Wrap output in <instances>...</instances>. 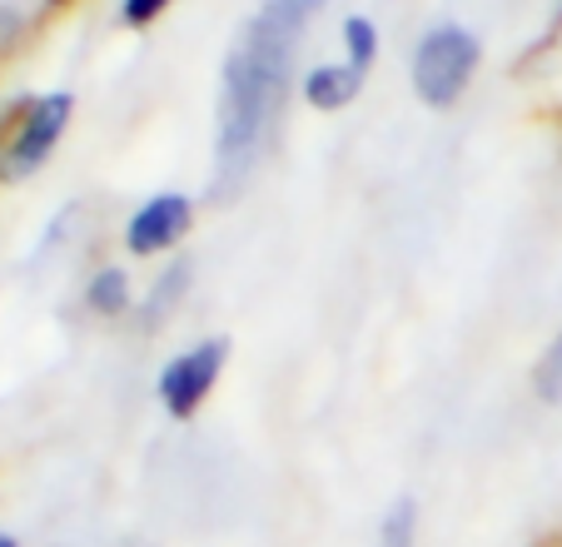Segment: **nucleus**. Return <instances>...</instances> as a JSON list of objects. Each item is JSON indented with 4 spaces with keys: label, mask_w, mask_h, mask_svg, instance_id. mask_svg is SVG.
Instances as JSON below:
<instances>
[{
    "label": "nucleus",
    "mask_w": 562,
    "mask_h": 547,
    "mask_svg": "<svg viewBox=\"0 0 562 547\" xmlns=\"http://www.w3.org/2000/svg\"><path fill=\"white\" fill-rule=\"evenodd\" d=\"M170 5L175 0H125V5H120V21H125L130 31H145V25H155Z\"/></svg>",
    "instance_id": "11"
},
{
    "label": "nucleus",
    "mask_w": 562,
    "mask_h": 547,
    "mask_svg": "<svg viewBox=\"0 0 562 547\" xmlns=\"http://www.w3.org/2000/svg\"><path fill=\"white\" fill-rule=\"evenodd\" d=\"M86 304L95 309L100 319H115V314H125V309H130V274L120 269V264H110V269H100L95 279H90V289H86Z\"/></svg>",
    "instance_id": "7"
},
{
    "label": "nucleus",
    "mask_w": 562,
    "mask_h": 547,
    "mask_svg": "<svg viewBox=\"0 0 562 547\" xmlns=\"http://www.w3.org/2000/svg\"><path fill=\"white\" fill-rule=\"evenodd\" d=\"M344 51H349V65H359L369 75L373 60H379V25L369 15H349L344 21Z\"/></svg>",
    "instance_id": "8"
},
{
    "label": "nucleus",
    "mask_w": 562,
    "mask_h": 547,
    "mask_svg": "<svg viewBox=\"0 0 562 547\" xmlns=\"http://www.w3.org/2000/svg\"><path fill=\"white\" fill-rule=\"evenodd\" d=\"M363 80L369 75L359 70V65H349V60H339V65H314V70L304 75V100L314 110H349L353 100H359V90H363Z\"/></svg>",
    "instance_id": "6"
},
{
    "label": "nucleus",
    "mask_w": 562,
    "mask_h": 547,
    "mask_svg": "<svg viewBox=\"0 0 562 547\" xmlns=\"http://www.w3.org/2000/svg\"><path fill=\"white\" fill-rule=\"evenodd\" d=\"M414 543V503H398L383 523V547H408Z\"/></svg>",
    "instance_id": "12"
},
{
    "label": "nucleus",
    "mask_w": 562,
    "mask_h": 547,
    "mask_svg": "<svg viewBox=\"0 0 562 547\" xmlns=\"http://www.w3.org/2000/svg\"><path fill=\"white\" fill-rule=\"evenodd\" d=\"M50 5H65V0H50Z\"/></svg>",
    "instance_id": "14"
},
{
    "label": "nucleus",
    "mask_w": 562,
    "mask_h": 547,
    "mask_svg": "<svg viewBox=\"0 0 562 547\" xmlns=\"http://www.w3.org/2000/svg\"><path fill=\"white\" fill-rule=\"evenodd\" d=\"M184 284H190V264H175V269L165 274V284H155V294H149L145 324H155V319H165V314H170V304L184 294Z\"/></svg>",
    "instance_id": "10"
},
{
    "label": "nucleus",
    "mask_w": 562,
    "mask_h": 547,
    "mask_svg": "<svg viewBox=\"0 0 562 547\" xmlns=\"http://www.w3.org/2000/svg\"><path fill=\"white\" fill-rule=\"evenodd\" d=\"M318 11H324V0H265L249 15L245 35L234 41L220 80V139H214L220 190H234L265 155L269 135L284 115L299 41Z\"/></svg>",
    "instance_id": "1"
},
{
    "label": "nucleus",
    "mask_w": 562,
    "mask_h": 547,
    "mask_svg": "<svg viewBox=\"0 0 562 547\" xmlns=\"http://www.w3.org/2000/svg\"><path fill=\"white\" fill-rule=\"evenodd\" d=\"M477 60V35H468L463 25H434L414 51V96L428 110H448L463 100L468 80H473Z\"/></svg>",
    "instance_id": "2"
},
{
    "label": "nucleus",
    "mask_w": 562,
    "mask_h": 547,
    "mask_svg": "<svg viewBox=\"0 0 562 547\" xmlns=\"http://www.w3.org/2000/svg\"><path fill=\"white\" fill-rule=\"evenodd\" d=\"M0 547H21V543H15V537H11V533H0Z\"/></svg>",
    "instance_id": "13"
},
{
    "label": "nucleus",
    "mask_w": 562,
    "mask_h": 547,
    "mask_svg": "<svg viewBox=\"0 0 562 547\" xmlns=\"http://www.w3.org/2000/svg\"><path fill=\"white\" fill-rule=\"evenodd\" d=\"M70 115H75L70 90H55V96L31 100V110H25V120H21V135H15V145H11V175H31V169H41L45 159H50V149L60 145Z\"/></svg>",
    "instance_id": "4"
},
{
    "label": "nucleus",
    "mask_w": 562,
    "mask_h": 547,
    "mask_svg": "<svg viewBox=\"0 0 562 547\" xmlns=\"http://www.w3.org/2000/svg\"><path fill=\"white\" fill-rule=\"evenodd\" d=\"M190 224H194V204L184 200V194H155V200H145L135 214H130L125 249L139 254V259L165 254V249H175V244L190 234Z\"/></svg>",
    "instance_id": "5"
},
{
    "label": "nucleus",
    "mask_w": 562,
    "mask_h": 547,
    "mask_svg": "<svg viewBox=\"0 0 562 547\" xmlns=\"http://www.w3.org/2000/svg\"><path fill=\"white\" fill-rule=\"evenodd\" d=\"M532 389H538L542 403H562V334L548 344V354L538 358L532 369Z\"/></svg>",
    "instance_id": "9"
},
{
    "label": "nucleus",
    "mask_w": 562,
    "mask_h": 547,
    "mask_svg": "<svg viewBox=\"0 0 562 547\" xmlns=\"http://www.w3.org/2000/svg\"><path fill=\"white\" fill-rule=\"evenodd\" d=\"M224 358H229V338H204V344L184 348L180 358L165 364V373H159V403L170 409V418H194L200 413V403L220 383Z\"/></svg>",
    "instance_id": "3"
}]
</instances>
